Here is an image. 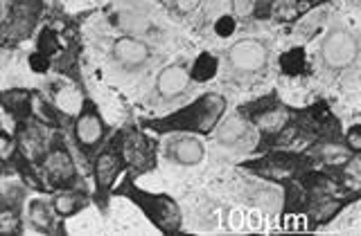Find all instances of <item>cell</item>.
Listing matches in <instances>:
<instances>
[{
  "instance_id": "9a60e30c",
  "label": "cell",
  "mask_w": 361,
  "mask_h": 236,
  "mask_svg": "<svg viewBox=\"0 0 361 236\" xmlns=\"http://www.w3.org/2000/svg\"><path fill=\"white\" fill-rule=\"evenodd\" d=\"M325 20H327V5H319V7L310 9L307 14H302L296 20V25H293V37L312 39L314 34L321 32V27L325 25Z\"/></svg>"
},
{
  "instance_id": "5bb4252c",
  "label": "cell",
  "mask_w": 361,
  "mask_h": 236,
  "mask_svg": "<svg viewBox=\"0 0 361 236\" xmlns=\"http://www.w3.org/2000/svg\"><path fill=\"white\" fill-rule=\"evenodd\" d=\"M353 200V198H348V200H341V198H332V196H316L312 200V205H310V216H312V228H316V225H321V223H327V221H332L338 211H341L348 202Z\"/></svg>"
},
{
  "instance_id": "3957f363",
  "label": "cell",
  "mask_w": 361,
  "mask_h": 236,
  "mask_svg": "<svg viewBox=\"0 0 361 236\" xmlns=\"http://www.w3.org/2000/svg\"><path fill=\"white\" fill-rule=\"evenodd\" d=\"M242 115L248 117V122L257 126L259 135H262V144L259 149L274 144L278 135L289 126L291 110L287 106H282L276 95H269L253 101V104L242 106Z\"/></svg>"
},
{
  "instance_id": "44dd1931",
  "label": "cell",
  "mask_w": 361,
  "mask_h": 236,
  "mask_svg": "<svg viewBox=\"0 0 361 236\" xmlns=\"http://www.w3.org/2000/svg\"><path fill=\"white\" fill-rule=\"evenodd\" d=\"M282 67H285L287 74H298V72H302V52L300 50L287 52L285 56H282Z\"/></svg>"
},
{
  "instance_id": "d6986e66",
  "label": "cell",
  "mask_w": 361,
  "mask_h": 236,
  "mask_svg": "<svg viewBox=\"0 0 361 236\" xmlns=\"http://www.w3.org/2000/svg\"><path fill=\"white\" fill-rule=\"evenodd\" d=\"M231 9L237 18H257L259 14V0H231Z\"/></svg>"
},
{
  "instance_id": "7402d4cb",
  "label": "cell",
  "mask_w": 361,
  "mask_h": 236,
  "mask_svg": "<svg viewBox=\"0 0 361 236\" xmlns=\"http://www.w3.org/2000/svg\"><path fill=\"white\" fill-rule=\"evenodd\" d=\"M0 228H3L5 234H11V232H18L20 230V218H18V211H3V223H0Z\"/></svg>"
},
{
  "instance_id": "603a6c76",
  "label": "cell",
  "mask_w": 361,
  "mask_h": 236,
  "mask_svg": "<svg viewBox=\"0 0 361 236\" xmlns=\"http://www.w3.org/2000/svg\"><path fill=\"white\" fill-rule=\"evenodd\" d=\"M345 144H348V149L353 151L355 155L361 151V126H359V124L350 126V131L345 133Z\"/></svg>"
},
{
  "instance_id": "9c48e42d",
  "label": "cell",
  "mask_w": 361,
  "mask_h": 236,
  "mask_svg": "<svg viewBox=\"0 0 361 236\" xmlns=\"http://www.w3.org/2000/svg\"><path fill=\"white\" fill-rule=\"evenodd\" d=\"M43 169H45V173H48L50 183L56 187L75 183V178H77L75 162H73L71 153H68V146L63 144L61 138H56L52 142L48 155L43 157Z\"/></svg>"
},
{
  "instance_id": "d4e9b609",
  "label": "cell",
  "mask_w": 361,
  "mask_h": 236,
  "mask_svg": "<svg viewBox=\"0 0 361 236\" xmlns=\"http://www.w3.org/2000/svg\"><path fill=\"white\" fill-rule=\"evenodd\" d=\"M3 160H9V155H11V151H14V142H11V138L7 133H3Z\"/></svg>"
},
{
  "instance_id": "ba28073f",
  "label": "cell",
  "mask_w": 361,
  "mask_h": 236,
  "mask_svg": "<svg viewBox=\"0 0 361 236\" xmlns=\"http://www.w3.org/2000/svg\"><path fill=\"white\" fill-rule=\"evenodd\" d=\"M104 135L106 129L99 117V110L90 99H82V108H79L75 119V140L79 144V149L95 151L102 144V140H104Z\"/></svg>"
},
{
  "instance_id": "30bf717a",
  "label": "cell",
  "mask_w": 361,
  "mask_h": 236,
  "mask_svg": "<svg viewBox=\"0 0 361 236\" xmlns=\"http://www.w3.org/2000/svg\"><path fill=\"white\" fill-rule=\"evenodd\" d=\"M111 54H113V59L120 63L122 70H129V72L140 70V67H145L152 61V48L145 41H138L133 37L116 39Z\"/></svg>"
},
{
  "instance_id": "277c9868",
  "label": "cell",
  "mask_w": 361,
  "mask_h": 236,
  "mask_svg": "<svg viewBox=\"0 0 361 236\" xmlns=\"http://www.w3.org/2000/svg\"><path fill=\"white\" fill-rule=\"evenodd\" d=\"M357 54H359V41L345 25H332L327 29L319 50L321 63L327 70L332 72L348 70L357 61Z\"/></svg>"
},
{
  "instance_id": "5b68a950",
  "label": "cell",
  "mask_w": 361,
  "mask_h": 236,
  "mask_svg": "<svg viewBox=\"0 0 361 236\" xmlns=\"http://www.w3.org/2000/svg\"><path fill=\"white\" fill-rule=\"evenodd\" d=\"M242 166L248 169V171L271 180V183H285V180L300 178V173L310 166V157L298 155V153L276 151V153H269L264 157H259V160H248Z\"/></svg>"
},
{
  "instance_id": "8fae6325",
  "label": "cell",
  "mask_w": 361,
  "mask_h": 236,
  "mask_svg": "<svg viewBox=\"0 0 361 236\" xmlns=\"http://www.w3.org/2000/svg\"><path fill=\"white\" fill-rule=\"evenodd\" d=\"M192 81V72L185 63H172L163 67V72L156 79V95L163 101H174L185 93Z\"/></svg>"
},
{
  "instance_id": "e0dca14e",
  "label": "cell",
  "mask_w": 361,
  "mask_h": 236,
  "mask_svg": "<svg viewBox=\"0 0 361 236\" xmlns=\"http://www.w3.org/2000/svg\"><path fill=\"white\" fill-rule=\"evenodd\" d=\"M54 214H56L54 207L50 209L43 200L30 202V221H32L34 228L41 230V232H50L54 228Z\"/></svg>"
},
{
  "instance_id": "8992f818",
  "label": "cell",
  "mask_w": 361,
  "mask_h": 236,
  "mask_svg": "<svg viewBox=\"0 0 361 236\" xmlns=\"http://www.w3.org/2000/svg\"><path fill=\"white\" fill-rule=\"evenodd\" d=\"M127 166L124 160V131L118 133L116 138L109 142V146L95 157L93 171H95V189H97V200L104 207V198L109 196V189L118 173Z\"/></svg>"
},
{
  "instance_id": "2e32d148",
  "label": "cell",
  "mask_w": 361,
  "mask_h": 236,
  "mask_svg": "<svg viewBox=\"0 0 361 236\" xmlns=\"http://www.w3.org/2000/svg\"><path fill=\"white\" fill-rule=\"evenodd\" d=\"M86 202H88V198L84 194H77V191H63V194L54 196L52 207L61 218H66V216H73V214H77L79 209H84Z\"/></svg>"
},
{
  "instance_id": "7a4b0ae2",
  "label": "cell",
  "mask_w": 361,
  "mask_h": 236,
  "mask_svg": "<svg viewBox=\"0 0 361 236\" xmlns=\"http://www.w3.org/2000/svg\"><path fill=\"white\" fill-rule=\"evenodd\" d=\"M118 196L129 198L133 205H138L142 214L156 230H161L165 234H176L183 225V216L176 205V200L169 194H154V191H145L140 187H135L133 178L122 180V185L116 189Z\"/></svg>"
},
{
  "instance_id": "4fadbf2b",
  "label": "cell",
  "mask_w": 361,
  "mask_h": 236,
  "mask_svg": "<svg viewBox=\"0 0 361 236\" xmlns=\"http://www.w3.org/2000/svg\"><path fill=\"white\" fill-rule=\"evenodd\" d=\"M251 138V122L244 119L242 115L226 119L221 126L217 129V140L224 146H235V144H242Z\"/></svg>"
},
{
  "instance_id": "52a82bcc",
  "label": "cell",
  "mask_w": 361,
  "mask_h": 236,
  "mask_svg": "<svg viewBox=\"0 0 361 236\" xmlns=\"http://www.w3.org/2000/svg\"><path fill=\"white\" fill-rule=\"evenodd\" d=\"M226 63L235 74H257L269 63V45L262 39L235 41L226 50Z\"/></svg>"
},
{
  "instance_id": "cb8c5ba5",
  "label": "cell",
  "mask_w": 361,
  "mask_h": 236,
  "mask_svg": "<svg viewBox=\"0 0 361 236\" xmlns=\"http://www.w3.org/2000/svg\"><path fill=\"white\" fill-rule=\"evenodd\" d=\"M203 0H172V5H174V11L180 16H188L192 14V11H197L201 7Z\"/></svg>"
},
{
  "instance_id": "ffe728a7",
  "label": "cell",
  "mask_w": 361,
  "mask_h": 236,
  "mask_svg": "<svg viewBox=\"0 0 361 236\" xmlns=\"http://www.w3.org/2000/svg\"><path fill=\"white\" fill-rule=\"evenodd\" d=\"M214 72H217V61H214L210 54H203V56H199V61L195 65V74L192 77H197L203 81V79H210Z\"/></svg>"
},
{
  "instance_id": "6da1fadb",
  "label": "cell",
  "mask_w": 361,
  "mask_h": 236,
  "mask_svg": "<svg viewBox=\"0 0 361 236\" xmlns=\"http://www.w3.org/2000/svg\"><path fill=\"white\" fill-rule=\"evenodd\" d=\"M226 112V99L217 93H206L195 99L185 108H180L167 117L142 119V126L156 133H199L208 135L219 126Z\"/></svg>"
},
{
  "instance_id": "7c38bea8",
  "label": "cell",
  "mask_w": 361,
  "mask_h": 236,
  "mask_svg": "<svg viewBox=\"0 0 361 236\" xmlns=\"http://www.w3.org/2000/svg\"><path fill=\"white\" fill-rule=\"evenodd\" d=\"M165 155L174 164L195 166L203 160V155H206V146L197 138H176L172 142H167Z\"/></svg>"
},
{
  "instance_id": "ac0fdd59",
  "label": "cell",
  "mask_w": 361,
  "mask_h": 236,
  "mask_svg": "<svg viewBox=\"0 0 361 236\" xmlns=\"http://www.w3.org/2000/svg\"><path fill=\"white\" fill-rule=\"evenodd\" d=\"M5 106L9 112H14L16 117H23L30 112V95L25 90H11L5 95Z\"/></svg>"
}]
</instances>
